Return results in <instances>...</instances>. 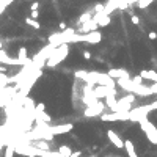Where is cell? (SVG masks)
<instances>
[{
	"label": "cell",
	"instance_id": "obj_1",
	"mask_svg": "<svg viewBox=\"0 0 157 157\" xmlns=\"http://www.w3.org/2000/svg\"><path fill=\"white\" fill-rule=\"evenodd\" d=\"M68 53H69V44H61L58 47H55L50 53V57L47 58V61H46V66L49 69L57 68L61 61H64V58L68 57Z\"/></svg>",
	"mask_w": 157,
	"mask_h": 157
},
{
	"label": "cell",
	"instance_id": "obj_2",
	"mask_svg": "<svg viewBox=\"0 0 157 157\" xmlns=\"http://www.w3.org/2000/svg\"><path fill=\"white\" fill-rule=\"evenodd\" d=\"M76 29H66L63 32H58V33H53L49 36V44H52L53 47H58L61 44H71V38L76 35Z\"/></svg>",
	"mask_w": 157,
	"mask_h": 157
},
{
	"label": "cell",
	"instance_id": "obj_3",
	"mask_svg": "<svg viewBox=\"0 0 157 157\" xmlns=\"http://www.w3.org/2000/svg\"><path fill=\"white\" fill-rule=\"evenodd\" d=\"M157 110V101L148 104V105H140V107H135L129 112V121H140L142 118H146L151 112Z\"/></svg>",
	"mask_w": 157,
	"mask_h": 157
},
{
	"label": "cell",
	"instance_id": "obj_4",
	"mask_svg": "<svg viewBox=\"0 0 157 157\" xmlns=\"http://www.w3.org/2000/svg\"><path fill=\"white\" fill-rule=\"evenodd\" d=\"M138 124H140L142 131L145 132V135H146L148 140H149V143H152V145L157 146V127L149 121V119H148V116L142 118L140 121H138Z\"/></svg>",
	"mask_w": 157,
	"mask_h": 157
},
{
	"label": "cell",
	"instance_id": "obj_5",
	"mask_svg": "<svg viewBox=\"0 0 157 157\" xmlns=\"http://www.w3.org/2000/svg\"><path fill=\"white\" fill-rule=\"evenodd\" d=\"M88 76L94 80L96 85H104L108 88H116V80L112 79L108 74H102V72H97V71H91L88 72Z\"/></svg>",
	"mask_w": 157,
	"mask_h": 157
},
{
	"label": "cell",
	"instance_id": "obj_6",
	"mask_svg": "<svg viewBox=\"0 0 157 157\" xmlns=\"http://www.w3.org/2000/svg\"><path fill=\"white\" fill-rule=\"evenodd\" d=\"M105 108H107V105H105L104 102H101V101H97L96 104H93V105H88V107L85 108L84 115H85L87 118L101 116V115H104V113H105Z\"/></svg>",
	"mask_w": 157,
	"mask_h": 157
},
{
	"label": "cell",
	"instance_id": "obj_7",
	"mask_svg": "<svg viewBox=\"0 0 157 157\" xmlns=\"http://www.w3.org/2000/svg\"><path fill=\"white\" fill-rule=\"evenodd\" d=\"M102 121H127L129 119V112H110V113H104L99 116Z\"/></svg>",
	"mask_w": 157,
	"mask_h": 157
},
{
	"label": "cell",
	"instance_id": "obj_8",
	"mask_svg": "<svg viewBox=\"0 0 157 157\" xmlns=\"http://www.w3.org/2000/svg\"><path fill=\"white\" fill-rule=\"evenodd\" d=\"M134 101H135V94H132V93L121 97L118 101V112H131Z\"/></svg>",
	"mask_w": 157,
	"mask_h": 157
},
{
	"label": "cell",
	"instance_id": "obj_9",
	"mask_svg": "<svg viewBox=\"0 0 157 157\" xmlns=\"http://www.w3.org/2000/svg\"><path fill=\"white\" fill-rule=\"evenodd\" d=\"M74 129L72 123H66V124H57V126H49V132L52 135H63V134H68Z\"/></svg>",
	"mask_w": 157,
	"mask_h": 157
},
{
	"label": "cell",
	"instance_id": "obj_10",
	"mask_svg": "<svg viewBox=\"0 0 157 157\" xmlns=\"http://www.w3.org/2000/svg\"><path fill=\"white\" fill-rule=\"evenodd\" d=\"M110 93H116V88H108V87H104V85H96L93 88V94L96 99H105L107 94Z\"/></svg>",
	"mask_w": 157,
	"mask_h": 157
},
{
	"label": "cell",
	"instance_id": "obj_11",
	"mask_svg": "<svg viewBox=\"0 0 157 157\" xmlns=\"http://www.w3.org/2000/svg\"><path fill=\"white\" fill-rule=\"evenodd\" d=\"M97 29H99L97 22H96L94 19H90L88 22L79 25V29H77L76 32H77V33H80V35H85V33H90V32H96Z\"/></svg>",
	"mask_w": 157,
	"mask_h": 157
},
{
	"label": "cell",
	"instance_id": "obj_12",
	"mask_svg": "<svg viewBox=\"0 0 157 157\" xmlns=\"http://www.w3.org/2000/svg\"><path fill=\"white\" fill-rule=\"evenodd\" d=\"M107 138L110 140V143H112L115 148H119V149H121V148H124V140L121 137H119L115 131H112V129H110V131H107Z\"/></svg>",
	"mask_w": 157,
	"mask_h": 157
},
{
	"label": "cell",
	"instance_id": "obj_13",
	"mask_svg": "<svg viewBox=\"0 0 157 157\" xmlns=\"http://www.w3.org/2000/svg\"><path fill=\"white\" fill-rule=\"evenodd\" d=\"M108 76L112 79H131V76H129V72L124 69V68H115V69H108Z\"/></svg>",
	"mask_w": 157,
	"mask_h": 157
},
{
	"label": "cell",
	"instance_id": "obj_14",
	"mask_svg": "<svg viewBox=\"0 0 157 157\" xmlns=\"http://www.w3.org/2000/svg\"><path fill=\"white\" fill-rule=\"evenodd\" d=\"M140 77L143 80H151V82H157V72L154 69H142L140 71Z\"/></svg>",
	"mask_w": 157,
	"mask_h": 157
},
{
	"label": "cell",
	"instance_id": "obj_15",
	"mask_svg": "<svg viewBox=\"0 0 157 157\" xmlns=\"http://www.w3.org/2000/svg\"><path fill=\"white\" fill-rule=\"evenodd\" d=\"M124 149H126L129 157H138V154L135 151V146H134V143L131 140H124Z\"/></svg>",
	"mask_w": 157,
	"mask_h": 157
},
{
	"label": "cell",
	"instance_id": "obj_16",
	"mask_svg": "<svg viewBox=\"0 0 157 157\" xmlns=\"http://www.w3.org/2000/svg\"><path fill=\"white\" fill-rule=\"evenodd\" d=\"M134 94H138V96H142V97H146V96H151L152 93H151V88L149 87H146L145 84L143 85H140L137 90H135V93Z\"/></svg>",
	"mask_w": 157,
	"mask_h": 157
},
{
	"label": "cell",
	"instance_id": "obj_17",
	"mask_svg": "<svg viewBox=\"0 0 157 157\" xmlns=\"http://www.w3.org/2000/svg\"><path fill=\"white\" fill-rule=\"evenodd\" d=\"M17 58H19L22 63H32V60L29 58V53H27L25 47H19V50H17Z\"/></svg>",
	"mask_w": 157,
	"mask_h": 157
},
{
	"label": "cell",
	"instance_id": "obj_18",
	"mask_svg": "<svg viewBox=\"0 0 157 157\" xmlns=\"http://www.w3.org/2000/svg\"><path fill=\"white\" fill-rule=\"evenodd\" d=\"M58 154H61L63 157H71L72 149L69 146H66V145H61V146H58Z\"/></svg>",
	"mask_w": 157,
	"mask_h": 157
},
{
	"label": "cell",
	"instance_id": "obj_19",
	"mask_svg": "<svg viewBox=\"0 0 157 157\" xmlns=\"http://www.w3.org/2000/svg\"><path fill=\"white\" fill-rule=\"evenodd\" d=\"M24 22L27 24V25H30V27H33L35 30H39L41 29V24L36 21V19H32V17H25L24 19Z\"/></svg>",
	"mask_w": 157,
	"mask_h": 157
},
{
	"label": "cell",
	"instance_id": "obj_20",
	"mask_svg": "<svg viewBox=\"0 0 157 157\" xmlns=\"http://www.w3.org/2000/svg\"><path fill=\"white\" fill-rule=\"evenodd\" d=\"M90 19H93V13H84V14H82V16L79 17V25L88 22Z\"/></svg>",
	"mask_w": 157,
	"mask_h": 157
},
{
	"label": "cell",
	"instance_id": "obj_21",
	"mask_svg": "<svg viewBox=\"0 0 157 157\" xmlns=\"http://www.w3.org/2000/svg\"><path fill=\"white\" fill-rule=\"evenodd\" d=\"M104 11H105V5H102V3H96L94 5V14H101Z\"/></svg>",
	"mask_w": 157,
	"mask_h": 157
},
{
	"label": "cell",
	"instance_id": "obj_22",
	"mask_svg": "<svg viewBox=\"0 0 157 157\" xmlns=\"http://www.w3.org/2000/svg\"><path fill=\"white\" fill-rule=\"evenodd\" d=\"M14 155V148L13 146H8L6 149H5V152H3V157H13Z\"/></svg>",
	"mask_w": 157,
	"mask_h": 157
},
{
	"label": "cell",
	"instance_id": "obj_23",
	"mask_svg": "<svg viewBox=\"0 0 157 157\" xmlns=\"http://www.w3.org/2000/svg\"><path fill=\"white\" fill-rule=\"evenodd\" d=\"M39 112H46V104L44 102H41V104H38L35 107V113H39Z\"/></svg>",
	"mask_w": 157,
	"mask_h": 157
},
{
	"label": "cell",
	"instance_id": "obj_24",
	"mask_svg": "<svg viewBox=\"0 0 157 157\" xmlns=\"http://www.w3.org/2000/svg\"><path fill=\"white\" fill-rule=\"evenodd\" d=\"M131 19H132V24H134V25H138V24H140V17H138L137 14H132Z\"/></svg>",
	"mask_w": 157,
	"mask_h": 157
},
{
	"label": "cell",
	"instance_id": "obj_25",
	"mask_svg": "<svg viewBox=\"0 0 157 157\" xmlns=\"http://www.w3.org/2000/svg\"><path fill=\"white\" fill-rule=\"evenodd\" d=\"M148 38H149L151 41H155L157 39V32H149L148 33Z\"/></svg>",
	"mask_w": 157,
	"mask_h": 157
},
{
	"label": "cell",
	"instance_id": "obj_26",
	"mask_svg": "<svg viewBox=\"0 0 157 157\" xmlns=\"http://www.w3.org/2000/svg\"><path fill=\"white\" fill-rule=\"evenodd\" d=\"M149 88H151V93L152 94H157V82H152V85Z\"/></svg>",
	"mask_w": 157,
	"mask_h": 157
},
{
	"label": "cell",
	"instance_id": "obj_27",
	"mask_svg": "<svg viewBox=\"0 0 157 157\" xmlns=\"http://www.w3.org/2000/svg\"><path fill=\"white\" fill-rule=\"evenodd\" d=\"M38 8H39V3H38V2H33V3H30V10H32V11L38 10Z\"/></svg>",
	"mask_w": 157,
	"mask_h": 157
},
{
	"label": "cell",
	"instance_id": "obj_28",
	"mask_svg": "<svg viewBox=\"0 0 157 157\" xmlns=\"http://www.w3.org/2000/svg\"><path fill=\"white\" fill-rule=\"evenodd\" d=\"M32 19H38V17H39V11L38 10H35V11H32Z\"/></svg>",
	"mask_w": 157,
	"mask_h": 157
},
{
	"label": "cell",
	"instance_id": "obj_29",
	"mask_svg": "<svg viewBox=\"0 0 157 157\" xmlns=\"http://www.w3.org/2000/svg\"><path fill=\"white\" fill-rule=\"evenodd\" d=\"M84 58H85V60H90V58H91V53H90L88 50H85V52H84Z\"/></svg>",
	"mask_w": 157,
	"mask_h": 157
},
{
	"label": "cell",
	"instance_id": "obj_30",
	"mask_svg": "<svg viewBox=\"0 0 157 157\" xmlns=\"http://www.w3.org/2000/svg\"><path fill=\"white\" fill-rule=\"evenodd\" d=\"M82 155V151H76V152H72L71 157H80Z\"/></svg>",
	"mask_w": 157,
	"mask_h": 157
},
{
	"label": "cell",
	"instance_id": "obj_31",
	"mask_svg": "<svg viewBox=\"0 0 157 157\" xmlns=\"http://www.w3.org/2000/svg\"><path fill=\"white\" fill-rule=\"evenodd\" d=\"M66 29H68L66 24H64V22H60V30H66Z\"/></svg>",
	"mask_w": 157,
	"mask_h": 157
},
{
	"label": "cell",
	"instance_id": "obj_32",
	"mask_svg": "<svg viewBox=\"0 0 157 157\" xmlns=\"http://www.w3.org/2000/svg\"><path fill=\"white\" fill-rule=\"evenodd\" d=\"M6 71V68L3 66V64H0V72H5Z\"/></svg>",
	"mask_w": 157,
	"mask_h": 157
},
{
	"label": "cell",
	"instance_id": "obj_33",
	"mask_svg": "<svg viewBox=\"0 0 157 157\" xmlns=\"http://www.w3.org/2000/svg\"><path fill=\"white\" fill-rule=\"evenodd\" d=\"M107 157H121V155H107Z\"/></svg>",
	"mask_w": 157,
	"mask_h": 157
},
{
	"label": "cell",
	"instance_id": "obj_34",
	"mask_svg": "<svg viewBox=\"0 0 157 157\" xmlns=\"http://www.w3.org/2000/svg\"><path fill=\"white\" fill-rule=\"evenodd\" d=\"M0 49H2V43H0Z\"/></svg>",
	"mask_w": 157,
	"mask_h": 157
},
{
	"label": "cell",
	"instance_id": "obj_35",
	"mask_svg": "<svg viewBox=\"0 0 157 157\" xmlns=\"http://www.w3.org/2000/svg\"><path fill=\"white\" fill-rule=\"evenodd\" d=\"M91 157H96V155H91Z\"/></svg>",
	"mask_w": 157,
	"mask_h": 157
}]
</instances>
